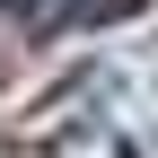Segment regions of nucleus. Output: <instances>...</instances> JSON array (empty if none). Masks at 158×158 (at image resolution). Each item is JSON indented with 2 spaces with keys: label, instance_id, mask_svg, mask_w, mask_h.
Returning <instances> with one entry per match:
<instances>
[{
  "label": "nucleus",
  "instance_id": "f03ea898",
  "mask_svg": "<svg viewBox=\"0 0 158 158\" xmlns=\"http://www.w3.org/2000/svg\"><path fill=\"white\" fill-rule=\"evenodd\" d=\"M132 9H149V0H88V27H114V18H132Z\"/></svg>",
  "mask_w": 158,
  "mask_h": 158
},
{
  "label": "nucleus",
  "instance_id": "f257e3e1",
  "mask_svg": "<svg viewBox=\"0 0 158 158\" xmlns=\"http://www.w3.org/2000/svg\"><path fill=\"white\" fill-rule=\"evenodd\" d=\"M27 27H35V35H62V27H88V0H35V9H27Z\"/></svg>",
  "mask_w": 158,
  "mask_h": 158
},
{
  "label": "nucleus",
  "instance_id": "7ed1b4c3",
  "mask_svg": "<svg viewBox=\"0 0 158 158\" xmlns=\"http://www.w3.org/2000/svg\"><path fill=\"white\" fill-rule=\"evenodd\" d=\"M0 9H18V0H0Z\"/></svg>",
  "mask_w": 158,
  "mask_h": 158
}]
</instances>
